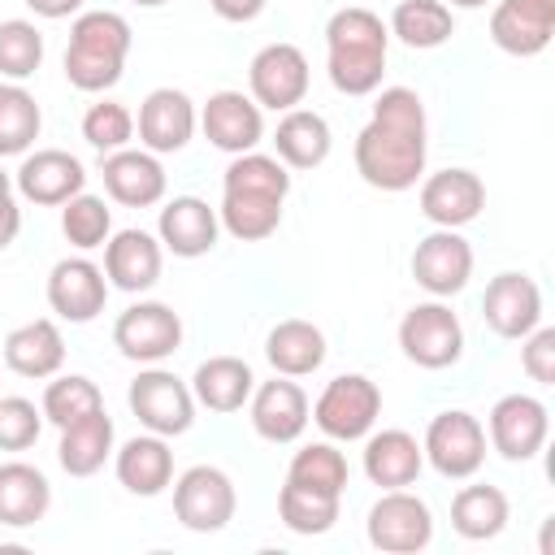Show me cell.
Instances as JSON below:
<instances>
[{
	"instance_id": "6da1fadb",
	"label": "cell",
	"mask_w": 555,
	"mask_h": 555,
	"mask_svg": "<svg viewBox=\"0 0 555 555\" xmlns=\"http://www.w3.org/2000/svg\"><path fill=\"white\" fill-rule=\"evenodd\" d=\"M429 121L425 104L412 87H377L373 91V117L356 134V173L373 191H412L425 173L429 152Z\"/></svg>"
},
{
	"instance_id": "7a4b0ae2",
	"label": "cell",
	"mask_w": 555,
	"mask_h": 555,
	"mask_svg": "<svg viewBox=\"0 0 555 555\" xmlns=\"http://www.w3.org/2000/svg\"><path fill=\"white\" fill-rule=\"evenodd\" d=\"M390 30L373 9L347 4L325 22V69L334 91L343 95H373L386 74Z\"/></svg>"
},
{
	"instance_id": "3957f363",
	"label": "cell",
	"mask_w": 555,
	"mask_h": 555,
	"mask_svg": "<svg viewBox=\"0 0 555 555\" xmlns=\"http://www.w3.org/2000/svg\"><path fill=\"white\" fill-rule=\"evenodd\" d=\"M130 22L113 9H91L78 13L69 26V48H65V82L74 91L100 95L121 82L126 56H130Z\"/></svg>"
},
{
	"instance_id": "277c9868",
	"label": "cell",
	"mask_w": 555,
	"mask_h": 555,
	"mask_svg": "<svg viewBox=\"0 0 555 555\" xmlns=\"http://www.w3.org/2000/svg\"><path fill=\"white\" fill-rule=\"evenodd\" d=\"M377 416H382V390L364 373H343L325 382V390L312 403V421L330 442H356L373 434Z\"/></svg>"
},
{
	"instance_id": "5b68a950",
	"label": "cell",
	"mask_w": 555,
	"mask_h": 555,
	"mask_svg": "<svg viewBox=\"0 0 555 555\" xmlns=\"http://www.w3.org/2000/svg\"><path fill=\"white\" fill-rule=\"evenodd\" d=\"M421 451H425V464L438 477L468 481L486 464V425L473 412H464V408H447V412H438L429 421Z\"/></svg>"
},
{
	"instance_id": "8992f818",
	"label": "cell",
	"mask_w": 555,
	"mask_h": 555,
	"mask_svg": "<svg viewBox=\"0 0 555 555\" xmlns=\"http://www.w3.org/2000/svg\"><path fill=\"white\" fill-rule=\"evenodd\" d=\"M126 403L134 412V421L147 429V434H160V438H178L195 425V395L182 377H173L169 369H156L147 364L130 390H126Z\"/></svg>"
},
{
	"instance_id": "52a82bcc",
	"label": "cell",
	"mask_w": 555,
	"mask_h": 555,
	"mask_svg": "<svg viewBox=\"0 0 555 555\" xmlns=\"http://www.w3.org/2000/svg\"><path fill=\"white\" fill-rule=\"evenodd\" d=\"M364 533H369V546L382 555H416L434 542V512L408 486L382 490V499L369 507Z\"/></svg>"
},
{
	"instance_id": "ba28073f",
	"label": "cell",
	"mask_w": 555,
	"mask_h": 555,
	"mask_svg": "<svg viewBox=\"0 0 555 555\" xmlns=\"http://www.w3.org/2000/svg\"><path fill=\"white\" fill-rule=\"evenodd\" d=\"M399 347L416 369L438 373V369H451L464 356V325L442 299H429V304H416V308L403 312Z\"/></svg>"
},
{
	"instance_id": "9c48e42d",
	"label": "cell",
	"mask_w": 555,
	"mask_h": 555,
	"mask_svg": "<svg viewBox=\"0 0 555 555\" xmlns=\"http://www.w3.org/2000/svg\"><path fill=\"white\" fill-rule=\"evenodd\" d=\"M234 507H238L234 481L217 464H191L173 481V516L191 533H217V529H225L234 520Z\"/></svg>"
},
{
	"instance_id": "30bf717a",
	"label": "cell",
	"mask_w": 555,
	"mask_h": 555,
	"mask_svg": "<svg viewBox=\"0 0 555 555\" xmlns=\"http://www.w3.org/2000/svg\"><path fill=\"white\" fill-rule=\"evenodd\" d=\"M113 347L134 364H160L182 347V317L160 299H139L113 321Z\"/></svg>"
},
{
	"instance_id": "8fae6325",
	"label": "cell",
	"mask_w": 555,
	"mask_h": 555,
	"mask_svg": "<svg viewBox=\"0 0 555 555\" xmlns=\"http://www.w3.org/2000/svg\"><path fill=\"white\" fill-rule=\"evenodd\" d=\"M308 56L295 48V43H264L251 65H247V87H251V100L260 108H273V113H286V108H299L304 95H308Z\"/></svg>"
},
{
	"instance_id": "7c38bea8",
	"label": "cell",
	"mask_w": 555,
	"mask_h": 555,
	"mask_svg": "<svg viewBox=\"0 0 555 555\" xmlns=\"http://www.w3.org/2000/svg\"><path fill=\"white\" fill-rule=\"evenodd\" d=\"M486 434H490V447H494L503 460L525 464V460H533V455L546 447L551 412H546V403L533 399V395H503V399L490 408Z\"/></svg>"
},
{
	"instance_id": "4fadbf2b",
	"label": "cell",
	"mask_w": 555,
	"mask_h": 555,
	"mask_svg": "<svg viewBox=\"0 0 555 555\" xmlns=\"http://www.w3.org/2000/svg\"><path fill=\"white\" fill-rule=\"evenodd\" d=\"M412 278L434 299L460 295L468 286V278H473V247H468V238L460 230H442V225L434 234H425L416 243V251H412Z\"/></svg>"
},
{
	"instance_id": "5bb4252c",
	"label": "cell",
	"mask_w": 555,
	"mask_h": 555,
	"mask_svg": "<svg viewBox=\"0 0 555 555\" xmlns=\"http://www.w3.org/2000/svg\"><path fill=\"white\" fill-rule=\"evenodd\" d=\"M108 304V278L95 260L87 256H65L52 264L48 273V308L69 321V325H87L104 312Z\"/></svg>"
},
{
	"instance_id": "9a60e30c",
	"label": "cell",
	"mask_w": 555,
	"mask_h": 555,
	"mask_svg": "<svg viewBox=\"0 0 555 555\" xmlns=\"http://www.w3.org/2000/svg\"><path fill=\"white\" fill-rule=\"evenodd\" d=\"M13 186L22 199H30L39 208H61L65 199H74L87 186V169L78 156L61 152V147H35L22 156Z\"/></svg>"
},
{
	"instance_id": "2e32d148",
	"label": "cell",
	"mask_w": 555,
	"mask_h": 555,
	"mask_svg": "<svg viewBox=\"0 0 555 555\" xmlns=\"http://www.w3.org/2000/svg\"><path fill=\"white\" fill-rule=\"evenodd\" d=\"M481 321L499 338H525L533 325H542V291L529 273H494L481 295Z\"/></svg>"
},
{
	"instance_id": "e0dca14e",
	"label": "cell",
	"mask_w": 555,
	"mask_h": 555,
	"mask_svg": "<svg viewBox=\"0 0 555 555\" xmlns=\"http://www.w3.org/2000/svg\"><path fill=\"white\" fill-rule=\"evenodd\" d=\"M199 126V113L191 104L186 91L178 87H156L143 95L139 104V117H134V130H139V143L156 156H169V152H182L191 143Z\"/></svg>"
},
{
	"instance_id": "ac0fdd59",
	"label": "cell",
	"mask_w": 555,
	"mask_h": 555,
	"mask_svg": "<svg viewBox=\"0 0 555 555\" xmlns=\"http://www.w3.org/2000/svg\"><path fill=\"white\" fill-rule=\"evenodd\" d=\"M199 130L217 152H256V143L264 139V108L243 95V91H212L208 104L199 108Z\"/></svg>"
},
{
	"instance_id": "d6986e66",
	"label": "cell",
	"mask_w": 555,
	"mask_h": 555,
	"mask_svg": "<svg viewBox=\"0 0 555 555\" xmlns=\"http://www.w3.org/2000/svg\"><path fill=\"white\" fill-rule=\"evenodd\" d=\"M247 412H251V429H256L264 442H273V447L295 442V438L308 429V421H312V403H308L304 386H299L295 377H282V373H278L273 382H260V386L251 390Z\"/></svg>"
},
{
	"instance_id": "ffe728a7",
	"label": "cell",
	"mask_w": 555,
	"mask_h": 555,
	"mask_svg": "<svg viewBox=\"0 0 555 555\" xmlns=\"http://www.w3.org/2000/svg\"><path fill=\"white\" fill-rule=\"evenodd\" d=\"M100 178H104V195L121 208H152L165 199V165L156 152L147 147H117L104 156L100 165Z\"/></svg>"
},
{
	"instance_id": "44dd1931",
	"label": "cell",
	"mask_w": 555,
	"mask_h": 555,
	"mask_svg": "<svg viewBox=\"0 0 555 555\" xmlns=\"http://www.w3.org/2000/svg\"><path fill=\"white\" fill-rule=\"evenodd\" d=\"M555 35V0H499L490 9V39L507 56H538Z\"/></svg>"
},
{
	"instance_id": "7402d4cb",
	"label": "cell",
	"mask_w": 555,
	"mask_h": 555,
	"mask_svg": "<svg viewBox=\"0 0 555 555\" xmlns=\"http://www.w3.org/2000/svg\"><path fill=\"white\" fill-rule=\"evenodd\" d=\"M486 208V182L473 169H438L421 182V212L442 230L477 221Z\"/></svg>"
},
{
	"instance_id": "603a6c76",
	"label": "cell",
	"mask_w": 555,
	"mask_h": 555,
	"mask_svg": "<svg viewBox=\"0 0 555 555\" xmlns=\"http://www.w3.org/2000/svg\"><path fill=\"white\" fill-rule=\"evenodd\" d=\"M160 264H165V247L147 230H117L104 243V278L126 295L152 291L160 282Z\"/></svg>"
},
{
	"instance_id": "cb8c5ba5",
	"label": "cell",
	"mask_w": 555,
	"mask_h": 555,
	"mask_svg": "<svg viewBox=\"0 0 555 555\" xmlns=\"http://www.w3.org/2000/svg\"><path fill=\"white\" fill-rule=\"evenodd\" d=\"M217 234H221V221H217V208H208L199 195H173L160 217H156V238L165 251L182 256V260H195V256H208L217 247Z\"/></svg>"
},
{
	"instance_id": "d4e9b609",
	"label": "cell",
	"mask_w": 555,
	"mask_h": 555,
	"mask_svg": "<svg viewBox=\"0 0 555 555\" xmlns=\"http://www.w3.org/2000/svg\"><path fill=\"white\" fill-rule=\"evenodd\" d=\"M0 351H4L9 373L35 377V382L56 377L61 364H65V338H61V325L52 317H35L26 325H13L4 334V347Z\"/></svg>"
},
{
	"instance_id": "484cf974",
	"label": "cell",
	"mask_w": 555,
	"mask_h": 555,
	"mask_svg": "<svg viewBox=\"0 0 555 555\" xmlns=\"http://www.w3.org/2000/svg\"><path fill=\"white\" fill-rule=\"evenodd\" d=\"M113 473L130 494L156 499L173 481V451L160 434H139L113 451Z\"/></svg>"
},
{
	"instance_id": "4316f807",
	"label": "cell",
	"mask_w": 555,
	"mask_h": 555,
	"mask_svg": "<svg viewBox=\"0 0 555 555\" xmlns=\"http://www.w3.org/2000/svg\"><path fill=\"white\" fill-rule=\"evenodd\" d=\"M425 451L408 429H382L364 434V477L382 490H403L421 477Z\"/></svg>"
},
{
	"instance_id": "83f0119b",
	"label": "cell",
	"mask_w": 555,
	"mask_h": 555,
	"mask_svg": "<svg viewBox=\"0 0 555 555\" xmlns=\"http://www.w3.org/2000/svg\"><path fill=\"white\" fill-rule=\"evenodd\" d=\"M330 147H334V134H330V121L317 108H286L278 117L273 156L286 169H317V165H325Z\"/></svg>"
},
{
	"instance_id": "f1b7e54d",
	"label": "cell",
	"mask_w": 555,
	"mask_h": 555,
	"mask_svg": "<svg viewBox=\"0 0 555 555\" xmlns=\"http://www.w3.org/2000/svg\"><path fill=\"white\" fill-rule=\"evenodd\" d=\"M113 451H117V429H113V416L100 408V412H91V416H82V421L61 429L56 464L69 477H95Z\"/></svg>"
},
{
	"instance_id": "f546056e",
	"label": "cell",
	"mask_w": 555,
	"mask_h": 555,
	"mask_svg": "<svg viewBox=\"0 0 555 555\" xmlns=\"http://www.w3.org/2000/svg\"><path fill=\"white\" fill-rule=\"evenodd\" d=\"M251 390H256V373L238 356H208L195 369V377H191L195 403L208 408V412H221V416L225 412H238L251 399Z\"/></svg>"
},
{
	"instance_id": "4dcf8cb0",
	"label": "cell",
	"mask_w": 555,
	"mask_h": 555,
	"mask_svg": "<svg viewBox=\"0 0 555 555\" xmlns=\"http://www.w3.org/2000/svg\"><path fill=\"white\" fill-rule=\"evenodd\" d=\"M48 507H52V486L35 464H26V460L0 464V525H9V529L39 525L48 516Z\"/></svg>"
},
{
	"instance_id": "1f68e13d",
	"label": "cell",
	"mask_w": 555,
	"mask_h": 555,
	"mask_svg": "<svg viewBox=\"0 0 555 555\" xmlns=\"http://www.w3.org/2000/svg\"><path fill=\"white\" fill-rule=\"evenodd\" d=\"M325 351H330L325 347V334L312 321H299V317L278 321L269 330V338H264V360L282 377H308V373H317L325 364Z\"/></svg>"
},
{
	"instance_id": "d6a6232c",
	"label": "cell",
	"mask_w": 555,
	"mask_h": 555,
	"mask_svg": "<svg viewBox=\"0 0 555 555\" xmlns=\"http://www.w3.org/2000/svg\"><path fill=\"white\" fill-rule=\"evenodd\" d=\"M507 516H512L507 494H503L499 486H486V481L460 486L455 499H451V529H455L460 538H468V542H490V538H499V533L507 529Z\"/></svg>"
},
{
	"instance_id": "836d02e7",
	"label": "cell",
	"mask_w": 555,
	"mask_h": 555,
	"mask_svg": "<svg viewBox=\"0 0 555 555\" xmlns=\"http://www.w3.org/2000/svg\"><path fill=\"white\" fill-rule=\"evenodd\" d=\"M386 30H390L403 48L429 52V48H442V43L455 35V13H451L442 0H399Z\"/></svg>"
},
{
	"instance_id": "e575fe53",
	"label": "cell",
	"mask_w": 555,
	"mask_h": 555,
	"mask_svg": "<svg viewBox=\"0 0 555 555\" xmlns=\"http://www.w3.org/2000/svg\"><path fill=\"white\" fill-rule=\"evenodd\" d=\"M282 204L273 195H251V191H221V208L217 221L230 238L238 243H260L282 225Z\"/></svg>"
},
{
	"instance_id": "d590c367",
	"label": "cell",
	"mask_w": 555,
	"mask_h": 555,
	"mask_svg": "<svg viewBox=\"0 0 555 555\" xmlns=\"http://www.w3.org/2000/svg\"><path fill=\"white\" fill-rule=\"evenodd\" d=\"M43 130L39 100L22 82H0V160L26 156Z\"/></svg>"
},
{
	"instance_id": "8d00e7d4",
	"label": "cell",
	"mask_w": 555,
	"mask_h": 555,
	"mask_svg": "<svg viewBox=\"0 0 555 555\" xmlns=\"http://www.w3.org/2000/svg\"><path fill=\"white\" fill-rule=\"evenodd\" d=\"M338 494H321V490H308V486H295L286 481L278 490V516L291 533H304V538H317V533H330L334 520H338Z\"/></svg>"
},
{
	"instance_id": "74e56055",
	"label": "cell",
	"mask_w": 555,
	"mask_h": 555,
	"mask_svg": "<svg viewBox=\"0 0 555 555\" xmlns=\"http://www.w3.org/2000/svg\"><path fill=\"white\" fill-rule=\"evenodd\" d=\"M100 408H104V395H100V386H95L91 377H82V373H61V377H52V382L43 386V403H39L43 421L56 425V429H65V425H74V421H82V416H91V412H100Z\"/></svg>"
},
{
	"instance_id": "f35d334b",
	"label": "cell",
	"mask_w": 555,
	"mask_h": 555,
	"mask_svg": "<svg viewBox=\"0 0 555 555\" xmlns=\"http://www.w3.org/2000/svg\"><path fill=\"white\" fill-rule=\"evenodd\" d=\"M347 455L334 447V442H308L295 451L291 468H286V481L295 486H308V490H321V494H338L347 490Z\"/></svg>"
},
{
	"instance_id": "ab89813d",
	"label": "cell",
	"mask_w": 555,
	"mask_h": 555,
	"mask_svg": "<svg viewBox=\"0 0 555 555\" xmlns=\"http://www.w3.org/2000/svg\"><path fill=\"white\" fill-rule=\"evenodd\" d=\"M221 191H251V195L286 199V195H291V173H286V165H282L278 156H264V152H238V156L225 165Z\"/></svg>"
},
{
	"instance_id": "60d3db41",
	"label": "cell",
	"mask_w": 555,
	"mask_h": 555,
	"mask_svg": "<svg viewBox=\"0 0 555 555\" xmlns=\"http://www.w3.org/2000/svg\"><path fill=\"white\" fill-rule=\"evenodd\" d=\"M61 234H65L78 251L104 247V243H108V234H113V208H108L100 195L78 191L74 199H65V204H61Z\"/></svg>"
},
{
	"instance_id": "b9f144b4",
	"label": "cell",
	"mask_w": 555,
	"mask_h": 555,
	"mask_svg": "<svg viewBox=\"0 0 555 555\" xmlns=\"http://www.w3.org/2000/svg\"><path fill=\"white\" fill-rule=\"evenodd\" d=\"M39 65H43V35H39V26L26 22V17L0 22V78L26 82V78H35Z\"/></svg>"
},
{
	"instance_id": "7bdbcfd3",
	"label": "cell",
	"mask_w": 555,
	"mask_h": 555,
	"mask_svg": "<svg viewBox=\"0 0 555 555\" xmlns=\"http://www.w3.org/2000/svg\"><path fill=\"white\" fill-rule=\"evenodd\" d=\"M82 139L100 156H108L117 147H130V139H134V113L121 100H100V104H91L82 113Z\"/></svg>"
},
{
	"instance_id": "ee69618b",
	"label": "cell",
	"mask_w": 555,
	"mask_h": 555,
	"mask_svg": "<svg viewBox=\"0 0 555 555\" xmlns=\"http://www.w3.org/2000/svg\"><path fill=\"white\" fill-rule=\"evenodd\" d=\"M43 412L22 395H0V451H26L39 442Z\"/></svg>"
},
{
	"instance_id": "f6af8a7d",
	"label": "cell",
	"mask_w": 555,
	"mask_h": 555,
	"mask_svg": "<svg viewBox=\"0 0 555 555\" xmlns=\"http://www.w3.org/2000/svg\"><path fill=\"white\" fill-rule=\"evenodd\" d=\"M520 369H525L538 386H551V382H555V330H551V325H533V330L520 338Z\"/></svg>"
},
{
	"instance_id": "bcb514c9",
	"label": "cell",
	"mask_w": 555,
	"mask_h": 555,
	"mask_svg": "<svg viewBox=\"0 0 555 555\" xmlns=\"http://www.w3.org/2000/svg\"><path fill=\"white\" fill-rule=\"evenodd\" d=\"M269 0H208V9L221 17V22H256L264 13Z\"/></svg>"
},
{
	"instance_id": "7dc6e473",
	"label": "cell",
	"mask_w": 555,
	"mask_h": 555,
	"mask_svg": "<svg viewBox=\"0 0 555 555\" xmlns=\"http://www.w3.org/2000/svg\"><path fill=\"white\" fill-rule=\"evenodd\" d=\"M17 234H22V208H17L13 191H9V195H0V251H4Z\"/></svg>"
},
{
	"instance_id": "c3c4849f",
	"label": "cell",
	"mask_w": 555,
	"mask_h": 555,
	"mask_svg": "<svg viewBox=\"0 0 555 555\" xmlns=\"http://www.w3.org/2000/svg\"><path fill=\"white\" fill-rule=\"evenodd\" d=\"M35 17H43V22H61V17H69V13H78L82 9V0H22Z\"/></svg>"
},
{
	"instance_id": "681fc988",
	"label": "cell",
	"mask_w": 555,
	"mask_h": 555,
	"mask_svg": "<svg viewBox=\"0 0 555 555\" xmlns=\"http://www.w3.org/2000/svg\"><path fill=\"white\" fill-rule=\"evenodd\" d=\"M447 9H486L490 0H442Z\"/></svg>"
},
{
	"instance_id": "f907efd6",
	"label": "cell",
	"mask_w": 555,
	"mask_h": 555,
	"mask_svg": "<svg viewBox=\"0 0 555 555\" xmlns=\"http://www.w3.org/2000/svg\"><path fill=\"white\" fill-rule=\"evenodd\" d=\"M9 191H13V173L0 169V195H9Z\"/></svg>"
},
{
	"instance_id": "816d5d0a",
	"label": "cell",
	"mask_w": 555,
	"mask_h": 555,
	"mask_svg": "<svg viewBox=\"0 0 555 555\" xmlns=\"http://www.w3.org/2000/svg\"><path fill=\"white\" fill-rule=\"evenodd\" d=\"M130 4H139V9H160V4H169V0H130Z\"/></svg>"
}]
</instances>
